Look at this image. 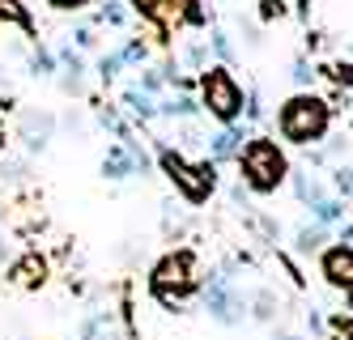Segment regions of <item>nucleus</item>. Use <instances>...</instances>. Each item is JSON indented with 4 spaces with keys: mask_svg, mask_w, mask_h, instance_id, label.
<instances>
[{
    "mask_svg": "<svg viewBox=\"0 0 353 340\" xmlns=\"http://www.w3.org/2000/svg\"><path fill=\"white\" fill-rule=\"evenodd\" d=\"M341 239H345V247H353V226H345V234H341Z\"/></svg>",
    "mask_w": 353,
    "mask_h": 340,
    "instance_id": "nucleus-27",
    "label": "nucleus"
},
{
    "mask_svg": "<svg viewBox=\"0 0 353 340\" xmlns=\"http://www.w3.org/2000/svg\"><path fill=\"white\" fill-rule=\"evenodd\" d=\"M52 5H56V9H81L85 0H52Z\"/></svg>",
    "mask_w": 353,
    "mask_h": 340,
    "instance_id": "nucleus-25",
    "label": "nucleus"
},
{
    "mask_svg": "<svg viewBox=\"0 0 353 340\" xmlns=\"http://www.w3.org/2000/svg\"><path fill=\"white\" fill-rule=\"evenodd\" d=\"M251 306H256V319H272V315H276V306H281V302H276V298H272L268 290H260V294H256V302H251Z\"/></svg>",
    "mask_w": 353,
    "mask_h": 340,
    "instance_id": "nucleus-17",
    "label": "nucleus"
},
{
    "mask_svg": "<svg viewBox=\"0 0 353 340\" xmlns=\"http://www.w3.org/2000/svg\"><path fill=\"white\" fill-rule=\"evenodd\" d=\"M17 137L26 141V149H47V141L56 137V119L47 115V111H21Z\"/></svg>",
    "mask_w": 353,
    "mask_h": 340,
    "instance_id": "nucleus-7",
    "label": "nucleus"
},
{
    "mask_svg": "<svg viewBox=\"0 0 353 340\" xmlns=\"http://www.w3.org/2000/svg\"><path fill=\"white\" fill-rule=\"evenodd\" d=\"M119 64H123L119 56H107V60H103V77H115V72H119Z\"/></svg>",
    "mask_w": 353,
    "mask_h": 340,
    "instance_id": "nucleus-24",
    "label": "nucleus"
},
{
    "mask_svg": "<svg viewBox=\"0 0 353 340\" xmlns=\"http://www.w3.org/2000/svg\"><path fill=\"white\" fill-rule=\"evenodd\" d=\"M213 51H217V56H221V60H230V56H234V47H230V39H225L221 30L213 34Z\"/></svg>",
    "mask_w": 353,
    "mask_h": 340,
    "instance_id": "nucleus-21",
    "label": "nucleus"
},
{
    "mask_svg": "<svg viewBox=\"0 0 353 340\" xmlns=\"http://www.w3.org/2000/svg\"><path fill=\"white\" fill-rule=\"evenodd\" d=\"M0 17H5V21H26V13H21L17 0H0Z\"/></svg>",
    "mask_w": 353,
    "mask_h": 340,
    "instance_id": "nucleus-20",
    "label": "nucleus"
},
{
    "mask_svg": "<svg viewBox=\"0 0 353 340\" xmlns=\"http://www.w3.org/2000/svg\"><path fill=\"white\" fill-rule=\"evenodd\" d=\"M239 170H243V179H247L251 192L268 196V192H276L285 183L290 162H285V153H281V145H276V141L256 137V141H247L239 149Z\"/></svg>",
    "mask_w": 353,
    "mask_h": 340,
    "instance_id": "nucleus-2",
    "label": "nucleus"
},
{
    "mask_svg": "<svg viewBox=\"0 0 353 340\" xmlns=\"http://www.w3.org/2000/svg\"><path fill=\"white\" fill-rule=\"evenodd\" d=\"M349 306H353V290H349Z\"/></svg>",
    "mask_w": 353,
    "mask_h": 340,
    "instance_id": "nucleus-29",
    "label": "nucleus"
},
{
    "mask_svg": "<svg viewBox=\"0 0 353 340\" xmlns=\"http://www.w3.org/2000/svg\"><path fill=\"white\" fill-rule=\"evenodd\" d=\"M205 310H209L217 323H225V328L243 323L247 298L234 290V277H225V272H213V277H209V285H205Z\"/></svg>",
    "mask_w": 353,
    "mask_h": 340,
    "instance_id": "nucleus-6",
    "label": "nucleus"
},
{
    "mask_svg": "<svg viewBox=\"0 0 353 340\" xmlns=\"http://www.w3.org/2000/svg\"><path fill=\"white\" fill-rule=\"evenodd\" d=\"M162 111H166V115H183V119H188V115H196V102H192V98H170Z\"/></svg>",
    "mask_w": 353,
    "mask_h": 340,
    "instance_id": "nucleus-18",
    "label": "nucleus"
},
{
    "mask_svg": "<svg viewBox=\"0 0 353 340\" xmlns=\"http://www.w3.org/2000/svg\"><path fill=\"white\" fill-rule=\"evenodd\" d=\"M196 0H149V13H154L162 26H183L188 17H196Z\"/></svg>",
    "mask_w": 353,
    "mask_h": 340,
    "instance_id": "nucleus-12",
    "label": "nucleus"
},
{
    "mask_svg": "<svg viewBox=\"0 0 353 340\" xmlns=\"http://www.w3.org/2000/svg\"><path fill=\"white\" fill-rule=\"evenodd\" d=\"M294 188H298V200H302V204H311V208H315L319 200H327L323 188H319V179L307 174V170H298V174H294Z\"/></svg>",
    "mask_w": 353,
    "mask_h": 340,
    "instance_id": "nucleus-13",
    "label": "nucleus"
},
{
    "mask_svg": "<svg viewBox=\"0 0 353 340\" xmlns=\"http://www.w3.org/2000/svg\"><path fill=\"white\" fill-rule=\"evenodd\" d=\"M327 123H332V111H327V102L315 98V94H294L281 115H276V128H281V137L290 145H315L327 137Z\"/></svg>",
    "mask_w": 353,
    "mask_h": 340,
    "instance_id": "nucleus-1",
    "label": "nucleus"
},
{
    "mask_svg": "<svg viewBox=\"0 0 353 340\" xmlns=\"http://www.w3.org/2000/svg\"><path fill=\"white\" fill-rule=\"evenodd\" d=\"M243 141H247V128H243V123H230V128H225V132L209 137V158H213V162H225V158H239V149H243Z\"/></svg>",
    "mask_w": 353,
    "mask_h": 340,
    "instance_id": "nucleus-9",
    "label": "nucleus"
},
{
    "mask_svg": "<svg viewBox=\"0 0 353 340\" xmlns=\"http://www.w3.org/2000/svg\"><path fill=\"white\" fill-rule=\"evenodd\" d=\"M323 243H327V230H323V226H307V230H298V251H302V255H315Z\"/></svg>",
    "mask_w": 353,
    "mask_h": 340,
    "instance_id": "nucleus-16",
    "label": "nucleus"
},
{
    "mask_svg": "<svg viewBox=\"0 0 353 340\" xmlns=\"http://www.w3.org/2000/svg\"><path fill=\"white\" fill-rule=\"evenodd\" d=\"M311 77H315V72H311V64H307V60H298V64H294V81H302V86H307Z\"/></svg>",
    "mask_w": 353,
    "mask_h": 340,
    "instance_id": "nucleus-23",
    "label": "nucleus"
},
{
    "mask_svg": "<svg viewBox=\"0 0 353 340\" xmlns=\"http://www.w3.org/2000/svg\"><path fill=\"white\" fill-rule=\"evenodd\" d=\"M272 340H298V336H294V332H276Z\"/></svg>",
    "mask_w": 353,
    "mask_h": 340,
    "instance_id": "nucleus-28",
    "label": "nucleus"
},
{
    "mask_svg": "<svg viewBox=\"0 0 353 340\" xmlns=\"http://www.w3.org/2000/svg\"><path fill=\"white\" fill-rule=\"evenodd\" d=\"M158 158H162V170L170 174V183H174V188H179L188 200H196V204H200V200L213 192V162L192 166L183 153H174L170 145H162V149H158Z\"/></svg>",
    "mask_w": 353,
    "mask_h": 340,
    "instance_id": "nucleus-5",
    "label": "nucleus"
},
{
    "mask_svg": "<svg viewBox=\"0 0 353 340\" xmlns=\"http://www.w3.org/2000/svg\"><path fill=\"white\" fill-rule=\"evenodd\" d=\"M137 170H145V162L137 158L128 145H115L107 158H103V174H107V179H128V174H137Z\"/></svg>",
    "mask_w": 353,
    "mask_h": 340,
    "instance_id": "nucleus-11",
    "label": "nucleus"
},
{
    "mask_svg": "<svg viewBox=\"0 0 353 340\" xmlns=\"http://www.w3.org/2000/svg\"><path fill=\"white\" fill-rule=\"evenodd\" d=\"M200 98H205V107H209L213 119L239 123V115H243V90H239L230 68L217 64V68H209L205 77H200Z\"/></svg>",
    "mask_w": 353,
    "mask_h": 340,
    "instance_id": "nucleus-4",
    "label": "nucleus"
},
{
    "mask_svg": "<svg viewBox=\"0 0 353 340\" xmlns=\"http://www.w3.org/2000/svg\"><path fill=\"white\" fill-rule=\"evenodd\" d=\"M336 328H341V336H336V340H353V328H345L341 319H336Z\"/></svg>",
    "mask_w": 353,
    "mask_h": 340,
    "instance_id": "nucleus-26",
    "label": "nucleus"
},
{
    "mask_svg": "<svg viewBox=\"0 0 353 340\" xmlns=\"http://www.w3.org/2000/svg\"><path fill=\"white\" fill-rule=\"evenodd\" d=\"M77 340H119V328H115V315L111 310H90L77 328Z\"/></svg>",
    "mask_w": 353,
    "mask_h": 340,
    "instance_id": "nucleus-10",
    "label": "nucleus"
},
{
    "mask_svg": "<svg viewBox=\"0 0 353 340\" xmlns=\"http://www.w3.org/2000/svg\"><path fill=\"white\" fill-rule=\"evenodd\" d=\"M123 102H128V111H132L137 119H154V115H158L154 98H149V94H141V90H128V94H123Z\"/></svg>",
    "mask_w": 353,
    "mask_h": 340,
    "instance_id": "nucleus-15",
    "label": "nucleus"
},
{
    "mask_svg": "<svg viewBox=\"0 0 353 340\" xmlns=\"http://www.w3.org/2000/svg\"><path fill=\"white\" fill-rule=\"evenodd\" d=\"M315 217H319V226L336 221V217H341V204H336V200H319V204H315Z\"/></svg>",
    "mask_w": 353,
    "mask_h": 340,
    "instance_id": "nucleus-19",
    "label": "nucleus"
},
{
    "mask_svg": "<svg viewBox=\"0 0 353 340\" xmlns=\"http://www.w3.org/2000/svg\"><path fill=\"white\" fill-rule=\"evenodd\" d=\"M323 277L336 290H353V247H327L323 251Z\"/></svg>",
    "mask_w": 353,
    "mask_h": 340,
    "instance_id": "nucleus-8",
    "label": "nucleus"
},
{
    "mask_svg": "<svg viewBox=\"0 0 353 340\" xmlns=\"http://www.w3.org/2000/svg\"><path fill=\"white\" fill-rule=\"evenodd\" d=\"M154 294L166 302V306H179L192 290H196V259L188 251H170L158 259V268H154Z\"/></svg>",
    "mask_w": 353,
    "mask_h": 340,
    "instance_id": "nucleus-3",
    "label": "nucleus"
},
{
    "mask_svg": "<svg viewBox=\"0 0 353 340\" xmlns=\"http://www.w3.org/2000/svg\"><path fill=\"white\" fill-rule=\"evenodd\" d=\"M336 188H341L345 196L353 192V166H341V170H336Z\"/></svg>",
    "mask_w": 353,
    "mask_h": 340,
    "instance_id": "nucleus-22",
    "label": "nucleus"
},
{
    "mask_svg": "<svg viewBox=\"0 0 353 340\" xmlns=\"http://www.w3.org/2000/svg\"><path fill=\"white\" fill-rule=\"evenodd\" d=\"M43 272H47V264L43 259H21V264L13 268V277H17V285H43Z\"/></svg>",
    "mask_w": 353,
    "mask_h": 340,
    "instance_id": "nucleus-14",
    "label": "nucleus"
}]
</instances>
